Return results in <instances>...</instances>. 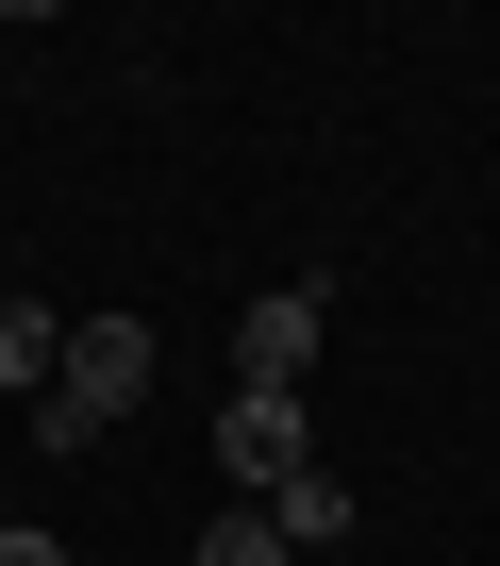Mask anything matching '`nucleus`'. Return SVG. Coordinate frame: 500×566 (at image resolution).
Segmentation results:
<instances>
[{
	"instance_id": "obj_1",
	"label": "nucleus",
	"mask_w": 500,
	"mask_h": 566,
	"mask_svg": "<svg viewBox=\"0 0 500 566\" xmlns=\"http://www.w3.org/2000/svg\"><path fill=\"white\" fill-rule=\"evenodd\" d=\"M134 400H150V334H134V317H67V367H51V400H34V450H101Z\"/></svg>"
},
{
	"instance_id": "obj_2",
	"label": "nucleus",
	"mask_w": 500,
	"mask_h": 566,
	"mask_svg": "<svg viewBox=\"0 0 500 566\" xmlns=\"http://www.w3.org/2000/svg\"><path fill=\"white\" fill-rule=\"evenodd\" d=\"M217 467H233V500H284V483L317 467V417L268 400V384H233V400H217Z\"/></svg>"
},
{
	"instance_id": "obj_3",
	"label": "nucleus",
	"mask_w": 500,
	"mask_h": 566,
	"mask_svg": "<svg viewBox=\"0 0 500 566\" xmlns=\"http://www.w3.org/2000/svg\"><path fill=\"white\" fill-rule=\"evenodd\" d=\"M317 334H334V301H317V283H268V301L233 317V384H268V400H301Z\"/></svg>"
},
{
	"instance_id": "obj_4",
	"label": "nucleus",
	"mask_w": 500,
	"mask_h": 566,
	"mask_svg": "<svg viewBox=\"0 0 500 566\" xmlns=\"http://www.w3.org/2000/svg\"><path fill=\"white\" fill-rule=\"evenodd\" d=\"M268 516H284V549H317V566H334V549H351V467H301Z\"/></svg>"
},
{
	"instance_id": "obj_5",
	"label": "nucleus",
	"mask_w": 500,
	"mask_h": 566,
	"mask_svg": "<svg viewBox=\"0 0 500 566\" xmlns=\"http://www.w3.org/2000/svg\"><path fill=\"white\" fill-rule=\"evenodd\" d=\"M51 367H67V317L0 301V400H51Z\"/></svg>"
},
{
	"instance_id": "obj_6",
	"label": "nucleus",
	"mask_w": 500,
	"mask_h": 566,
	"mask_svg": "<svg viewBox=\"0 0 500 566\" xmlns=\"http://www.w3.org/2000/svg\"><path fill=\"white\" fill-rule=\"evenodd\" d=\"M184 566H301V549H284V516H268V500H233V516H217Z\"/></svg>"
},
{
	"instance_id": "obj_7",
	"label": "nucleus",
	"mask_w": 500,
	"mask_h": 566,
	"mask_svg": "<svg viewBox=\"0 0 500 566\" xmlns=\"http://www.w3.org/2000/svg\"><path fill=\"white\" fill-rule=\"evenodd\" d=\"M0 566H67V533H34V516H0Z\"/></svg>"
},
{
	"instance_id": "obj_8",
	"label": "nucleus",
	"mask_w": 500,
	"mask_h": 566,
	"mask_svg": "<svg viewBox=\"0 0 500 566\" xmlns=\"http://www.w3.org/2000/svg\"><path fill=\"white\" fill-rule=\"evenodd\" d=\"M334 566H367V549H334Z\"/></svg>"
}]
</instances>
